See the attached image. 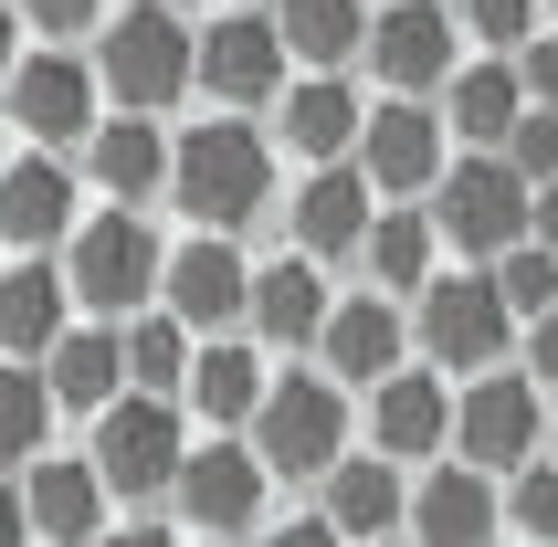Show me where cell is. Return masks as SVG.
Here are the masks:
<instances>
[{
	"instance_id": "1",
	"label": "cell",
	"mask_w": 558,
	"mask_h": 547,
	"mask_svg": "<svg viewBox=\"0 0 558 547\" xmlns=\"http://www.w3.org/2000/svg\"><path fill=\"white\" fill-rule=\"evenodd\" d=\"M275 137L253 117H201L180 126V180H169V211L190 232H253V211H275Z\"/></svg>"
},
{
	"instance_id": "2",
	"label": "cell",
	"mask_w": 558,
	"mask_h": 547,
	"mask_svg": "<svg viewBox=\"0 0 558 547\" xmlns=\"http://www.w3.org/2000/svg\"><path fill=\"white\" fill-rule=\"evenodd\" d=\"M95 74H106V106L169 117V106L201 85V22H180L169 0H126L117 22L95 32Z\"/></svg>"
},
{
	"instance_id": "3",
	"label": "cell",
	"mask_w": 558,
	"mask_h": 547,
	"mask_svg": "<svg viewBox=\"0 0 558 547\" xmlns=\"http://www.w3.org/2000/svg\"><path fill=\"white\" fill-rule=\"evenodd\" d=\"M411 337H422V368H442V379H485V368H517V348H527L517 305H506V284H496L485 264L433 274V284H422V316H411Z\"/></svg>"
},
{
	"instance_id": "4",
	"label": "cell",
	"mask_w": 558,
	"mask_h": 547,
	"mask_svg": "<svg viewBox=\"0 0 558 547\" xmlns=\"http://www.w3.org/2000/svg\"><path fill=\"white\" fill-rule=\"evenodd\" d=\"M63 274H74L85 316L126 327V316H148V305L169 295V243H158V221H148V211L106 200V211H85V232L63 243Z\"/></svg>"
},
{
	"instance_id": "5",
	"label": "cell",
	"mask_w": 558,
	"mask_h": 547,
	"mask_svg": "<svg viewBox=\"0 0 558 547\" xmlns=\"http://www.w3.org/2000/svg\"><path fill=\"white\" fill-rule=\"evenodd\" d=\"M253 453L275 463V485H327L348 453H359V411H348V379L327 368H284L275 400H264V422H253Z\"/></svg>"
},
{
	"instance_id": "6",
	"label": "cell",
	"mask_w": 558,
	"mask_h": 547,
	"mask_svg": "<svg viewBox=\"0 0 558 547\" xmlns=\"http://www.w3.org/2000/svg\"><path fill=\"white\" fill-rule=\"evenodd\" d=\"M433 221H442V243L464 253V264H506L517 243H537V180L517 169V158L464 148L453 180L433 190Z\"/></svg>"
},
{
	"instance_id": "7",
	"label": "cell",
	"mask_w": 558,
	"mask_h": 547,
	"mask_svg": "<svg viewBox=\"0 0 558 547\" xmlns=\"http://www.w3.org/2000/svg\"><path fill=\"white\" fill-rule=\"evenodd\" d=\"M85 453H95V474L117 485V506H158V495H180V463H190V400L126 390L106 422H85Z\"/></svg>"
},
{
	"instance_id": "8",
	"label": "cell",
	"mask_w": 558,
	"mask_h": 547,
	"mask_svg": "<svg viewBox=\"0 0 558 547\" xmlns=\"http://www.w3.org/2000/svg\"><path fill=\"white\" fill-rule=\"evenodd\" d=\"M117 117L106 106V74H95L74 42H32L11 63V126H22V148H53V158H85V137Z\"/></svg>"
},
{
	"instance_id": "9",
	"label": "cell",
	"mask_w": 558,
	"mask_h": 547,
	"mask_svg": "<svg viewBox=\"0 0 558 547\" xmlns=\"http://www.w3.org/2000/svg\"><path fill=\"white\" fill-rule=\"evenodd\" d=\"M264 495H275V463L253 453V431H211V442H190L180 463V526L190 537H264Z\"/></svg>"
},
{
	"instance_id": "10",
	"label": "cell",
	"mask_w": 558,
	"mask_h": 547,
	"mask_svg": "<svg viewBox=\"0 0 558 547\" xmlns=\"http://www.w3.org/2000/svg\"><path fill=\"white\" fill-rule=\"evenodd\" d=\"M295 74H306V63H295V42H284L275 11H221V22H201V95H211L221 117L284 106Z\"/></svg>"
},
{
	"instance_id": "11",
	"label": "cell",
	"mask_w": 558,
	"mask_h": 547,
	"mask_svg": "<svg viewBox=\"0 0 558 547\" xmlns=\"http://www.w3.org/2000/svg\"><path fill=\"white\" fill-rule=\"evenodd\" d=\"M548 390H537L527 368H485V379H464V411H453V453L485 463V474H527L537 453H548Z\"/></svg>"
},
{
	"instance_id": "12",
	"label": "cell",
	"mask_w": 558,
	"mask_h": 547,
	"mask_svg": "<svg viewBox=\"0 0 558 547\" xmlns=\"http://www.w3.org/2000/svg\"><path fill=\"white\" fill-rule=\"evenodd\" d=\"M359 169L379 180V200H433L453 180V117H442V95H379L369 137H359Z\"/></svg>"
},
{
	"instance_id": "13",
	"label": "cell",
	"mask_w": 558,
	"mask_h": 547,
	"mask_svg": "<svg viewBox=\"0 0 558 547\" xmlns=\"http://www.w3.org/2000/svg\"><path fill=\"white\" fill-rule=\"evenodd\" d=\"M464 11L453 0H379V32H369V85L379 95H442L464 74Z\"/></svg>"
},
{
	"instance_id": "14",
	"label": "cell",
	"mask_w": 558,
	"mask_h": 547,
	"mask_svg": "<svg viewBox=\"0 0 558 547\" xmlns=\"http://www.w3.org/2000/svg\"><path fill=\"white\" fill-rule=\"evenodd\" d=\"M379 180L359 169V158H327V169H306V180L284 190V232H295V253H316V264H359L379 232Z\"/></svg>"
},
{
	"instance_id": "15",
	"label": "cell",
	"mask_w": 558,
	"mask_h": 547,
	"mask_svg": "<svg viewBox=\"0 0 558 547\" xmlns=\"http://www.w3.org/2000/svg\"><path fill=\"white\" fill-rule=\"evenodd\" d=\"M253 253H243V232H190V243H169V316H190L201 337H243L253 327Z\"/></svg>"
},
{
	"instance_id": "16",
	"label": "cell",
	"mask_w": 558,
	"mask_h": 547,
	"mask_svg": "<svg viewBox=\"0 0 558 547\" xmlns=\"http://www.w3.org/2000/svg\"><path fill=\"white\" fill-rule=\"evenodd\" d=\"M411 295H390V284H359V295H338V316H327V337H316V368L327 379H348V390H379V379H401L411 368Z\"/></svg>"
},
{
	"instance_id": "17",
	"label": "cell",
	"mask_w": 558,
	"mask_h": 547,
	"mask_svg": "<svg viewBox=\"0 0 558 547\" xmlns=\"http://www.w3.org/2000/svg\"><path fill=\"white\" fill-rule=\"evenodd\" d=\"M453 411H464V379H442V368H401V379H379L369 411H359V431H369V453L390 463H442L453 453Z\"/></svg>"
},
{
	"instance_id": "18",
	"label": "cell",
	"mask_w": 558,
	"mask_h": 547,
	"mask_svg": "<svg viewBox=\"0 0 558 547\" xmlns=\"http://www.w3.org/2000/svg\"><path fill=\"white\" fill-rule=\"evenodd\" d=\"M496 537H506V474H485L464 453L422 463V485H411V547H496Z\"/></svg>"
},
{
	"instance_id": "19",
	"label": "cell",
	"mask_w": 558,
	"mask_h": 547,
	"mask_svg": "<svg viewBox=\"0 0 558 547\" xmlns=\"http://www.w3.org/2000/svg\"><path fill=\"white\" fill-rule=\"evenodd\" d=\"M85 232V169H63L53 148H22L0 169V243L11 253H63Z\"/></svg>"
},
{
	"instance_id": "20",
	"label": "cell",
	"mask_w": 558,
	"mask_h": 547,
	"mask_svg": "<svg viewBox=\"0 0 558 547\" xmlns=\"http://www.w3.org/2000/svg\"><path fill=\"white\" fill-rule=\"evenodd\" d=\"M106 506H117V485L95 474V453L22 463V537L32 547H106Z\"/></svg>"
},
{
	"instance_id": "21",
	"label": "cell",
	"mask_w": 558,
	"mask_h": 547,
	"mask_svg": "<svg viewBox=\"0 0 558 547\" xmlns=\"http://www.w3.org/2000/svg\"><path fill=\"white\" fill-rule=\"evenodd\" d=\"M85 190H106V200H126V211H148V200H169V180H180V137H169V117H106L85 137Z\"/></svg>"
},
{
	"instance_id": "22",
	"label": "cell",
	"mask_w": 558,
	"mask_h": 547,
	"mask_svg": "<svg viewBox=\"0 0 558 547\" xmlns=\"http://www.w3.org/2000/svg\"><path fill=\"white\" fill-rule=\"evenodd\" d=\"M411 485H422L411 463H390V453H369V442H359V453L316 485V516L338 526L348 547H390V537H411Z\"/></svg>"
},
{
	"instance_id": "23",
	"label": "cell",
	"mask_w": 558,
	"mask_h": 547,
	"mask_svg": "<svg viewBox=\"0 0 558 547\" xmlns=\"http://www.w3.org/2000/svg\"><path fill=\"white\" fill-rule=\"evenodd\" d=\"M74 327H85V295H74L63 253H11V274H0V358H53Z\"/></svg>"
},
{
	"instance_id": "24",
	"label": "cell",
	"mask_w": 558,
	"mask_h": 547,
	"mask_svg": "<svg viewBox=\"0 0 558 547\" xmlns=\"http://www.w3.org/2000/svg\"><path fill=\"white\" fill-rule=\"evenodd\" d=\"M327 316H338V264H316V253H275V264L253 274V337H264L275 358H316Z\"/></svg>"
},
{
	"instance_id": "25",
	"label": "cell",
	"mask_w": 558,
	"mask_h": 547,
	"mask_svg": "<svg viewBox=\"0 0 558 547\" xmlns=\"http://www.w3.org/2000/svg\"><path fill=\"white\" fill-rule=\"evenodd\" d=\"M275 348L264 337H201V368H190V422L211 431H253L264 422V400H275Z\"/></svg>"
},
{
	"instance_id": "26",
	"label": "cell",
	"mask_w": 558,
	"mask_h": 547,
	"mask_svg": "<svg viewBox=\"0 0 558 547\" xmlns=\"http://www.w3.org/2000/svg\"><path fill=\"white\" fill-rule=\"evenodd\" d=\"M275 137L306 169H327V158H359V137H369V95L348 85V74H295L275 106Z\"/></svg>"
},
{
	"instance_id": "27",
	"label": "cell",
	"mask_w": 558,
	"mask_h": 547,
	"mask_svg": "<svg viewBox=\"0 0 558 547\" xmlns=\"http://www.w3.org/2000/svg\"><path fill=\"white\" fill-rule=\"evenodd\" d=\"M43 379H53L63 422H106L126 390H137V358H126V327H106V316H85V327L63 337L53 358H43Z\"/></svg>"
},
{
	"instance_id": "28",
	"label": "cell",
	"mask_w": 558,
	"mask_h": 547,
	"mask_svg": "<svg viewBox=\"0 0 558 547\" xmlns=\"http://www.w3.org/2000/svg\"><path fill=\"white\" fill-rule=\"evenodd\" d=\"M527 74H517V53H474L453 85H442V117H453V148H485V158H506V137L527 126Z\"/></svg>"
},
{
	"instance_id": "29",
	"label": "cell",
	"mask_w": 558,
	"mask_h": 547,
	"mask_svg": "<svg viewBox=\"0 0 558 547\" xmlns=\"http://www.w3.org/2000/svg\"><path fill=\"white\" fill-rule=\"evenodd\" d=\"M275 22H284V42H295L306 74H348V63H369L379 11L369 0H275Z\"/></svg>"
},
{
	"instance_id": "30",
	"label": "cell",
	"mask_w": 558,
	"mask_h": 547,
	"mask_svg": "<svg viewBox=\"0 0 558 547\" xmlns=\"http://www.w3.org/2000/svg\"><path fill=\"white\" fill-rule=\"evenodd\" d=\"M442 253H453V243H442L433 200H390V211H379V232H369V253H359V274H369V284H390V295H422Z\"/></svg>"
},
{
	"instance_id": "31",
	"label": "cell",
	"mask_w": 558,
	"mask_h": 547,
	"mask_svg": "<svg viewBox=\"0 0 558 547\" xmlns=\"http://www.w3.org/2000/svg\"><path fill=\"white\" fill-rule=\"evenodd\" d=\"M126 358H137V390L148 400H190V368H201V327L148 305V316H126Z\"/></svg>"
},
{
	"instance_id": "32",
	"label": "cell",
	"mask_w": 558,
	"mask_h": 547,
	"mask_svg": "<svg viewBox=\"0 0 558 547\" xmlns=\"http://www.w3.org/2000/svg\"><path fill=\"white\" fill-rule=\"evenodd\" d=\"M474 32V53H527L537 32H548V0H453Z\"/></svg>"
},
{
	"instance_id": "33",
	"label": "cell",
	"mask_w": 558,
	"mask_h": 547,
	"mask_svg": "<svg viewBox=\"0 0 558 547\" xmlns=\"http://www.w3.org/2000/svg\"><path fill=\"white\" fill-rule=\"evenodd\" d=\"M485 274L506 284V305H517V327H537V316L558 305V243H517L506 264H485Z\"/></svg>"
},
{
	"instance_id": "34",
	"label": "cell",
	"mask_w": 558,
	"mask_h": 547,
	"mask_svg": "<svg viewBox=\"0 0 558 547\" xmlns=\"http://www.w3.org/2000/svg\"><path fill=\"white\" fill-rule=\"evenodd\" d=\"M506 526L537 547H558V453H537L527 474H506Z\"/></svg>"
},
{
	"instance_id": "35",
	"label": "cell",
	"mask_w": 558,
	"mask_h": 547,
	"mask_svg": "<svg viewBox=\"0 0 558 547\" xmlns=\"http://www.w3.org/2000/svg\"><path fill=\"white\" fill-rule=\"evenodd\" d=\"M11 11H22V32H32V42H85V32H106V22H117L106 0H11Z\"/></svg>"
},
{
	"instance_id": "36",
	"label": "cell",
	"mask_w": 558,
	"mask_h": 547,
	"mask_svg": "<svg viewBox=\"0 0 558 547\" xmlns=\"http://www.w3.org/2000/svg\"><path fill=\"white\" fill-rule=\"evenodd\" d=\"M517 368H527L537 390L558 400V305H548V316H537V327H527V348H517Z\"/></svg>"
},
{
	"instance_id": "37",
	"label": "cell",
	"mask_w": 558,
	"mask_h": 547,
	"mask_svg": "<svg viewBox=\"0 0 558 547\" xmlns=\"http://www.w3.org/2000/svg\"><path fill=\"white\" fill-rule=\"evenodd\" d=\"M517 74H527V95H537V106H558V22L537 32L527 53H517Z\"/></svg>"
},
{
	"instance_id": "38",
	"label": "cell",
	"mask_w": 558,
	"mask_h": 547,
	"mask_svg": "<svg viewBox=\"0 0 558 547\" xmlns=\"http://www.w3.org/2000/svg\"><path fill=\"white\" fill-rule=\"evenodd\" d=\"M253 547H348V537H338L327 516H275V526H264Z\"/></svg>"
},
{
	"instance_id": "39",
	"label": "cell",
	"mask_w": 558,
	"mask_h": 547,
	"mask_svg": "<svg viewBox=\"0 0 558 547\" xmlns=\"http://www.w3.org/2000/svg\"><path fill=\"white\" fill-rule=\"evenodd\" d=\"M106 547H180L169 526H106Z\"/></svg>"
},
{
	"instance_id": "40",
	"label": "cell",
	"mask_w": 558,
	"mask_h": 547,
	"mask_svg": "<svg viewBox=\"0 0 558 547\" xmlns=\"http://www.w3.org/2000/svg\"><path fill=\"white\" fill-rule=\"evenodd\" d=\"M537 243H558V180L537 190Z\"/></svg>"
},
{
	"instance_id": "41",
	"label": "cell",
	"mask_w": 558,
	"mask_h": 547,
	"mask_svg": "<svg viewBox=\"0 0 558 547\" xmlns=\"http://www.w3.org/2000/svg\"><path fill=\"white\" fill-rule=\"evenodd\" d=\"M232 11H253V0H232ZM264 11H275V0H264Z\"/></svg>"
},
{
	"instance_id": "42",
	"label": "cell",
	"mask_w": 558,
	"mask_h": 547,
	"mask_svg": "<svg viewBox=\"0 0 558 547\" xmlns=\"http://www.w3.org/2000/svg\"><path fill=\"white\" fill-rule=\"evenodd\" d=\"M211 547H243V537H211Z\"/></svg>"
},
{
	"instance_id": "43",
	"label": "cell",
	"mask_w": 558,
	"mask_h": 547,
	"mask_svg": "<svg viewBox=\"0 0 558 547\" xmlns=\"http://www.w3.org/2000/svg\"><path fill=\"white\" fill-rule=\"evenodd\" d=\"M548 22H558V0H548Z\"/></svg>"
},
{
	"instance_id": "44",
	"label": "cell",
	"mask_w": 558,
	"mask_h": 547,
	"mask_svg": "<svg viewBox=\"0 0 558 547\" xmlns=\"http://www.w3.org/2000/svg\"><path fill=\"white\" fill-rule=\"evenodd\" d=\"M548 453H558V431H548Z\"/></svg>"
},
{
	"instance_id": "45",
	"label": "cell",
	"mask_w": 558,
	"mask_h": 547,
	"mask_svg": "<svg viewBox=\"0 0 558 547\" xmlns=\"http://www.w3.org/2000/svg\"><path fill=\"white\" fill-rule=\"evenodd\" d=\"M517 547H537V537H517Z\"/></svg>"
},
{
	"instance_id": "46",
	"label": "cell",
	"mask_w": 558,
	"mask_h": 547,
	"mask_svg": "<svg viewBox=\"0 0 558 547\" xmlns=\"http://www.w3.org/2000/svg\"><path fill=\"white\" fill-rule=\"evenodd\" d=\"M390 547H411V537H390Z\"/></svg>"
}]
</instances>
